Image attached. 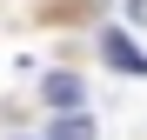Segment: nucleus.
Returning <instances> with one entry per match:
<instances>
[{
	"mask_svg": "<svg viewBox=\"0 0 147 140\" xmlns=\"http://www.w3.org/2000/svg\"><path fill=\"white\" fill-rule=\"evenodd\" d=\"M100 54H107V67H120V74H147V54H140L120 27H107V33H100Z\"/></svg>",
	"mask_w": 147,
	"mask_h": 140,
	"instance_id": "obj_2",
	"label": "nucleus"
},
{
	"mask_svg": "<svg viewBox=\"0 0 147 140\" xmlns=\"http://www.w3.org/2000/svg\"><path fill=\"white\" fill-rule=\"evenodd\" d=\"M47 140H94V120H87V107H74V113H60V120L47 127Z\"/></svg>",
	"mask_w": 147,
	"mask_h": 140,
	"instance_id": "obj_3",
	"label": "nucleus"
},
{
	"mask_svg": "<svg viewBox=\"0 0 147 140\" xmlns=\"http://www.w3.org/2000/svg\"><path fill=\"white\" fill-rule=\"evenodd\" d=\"M40 100L54 113H74V107H87V87H80V74H47L40 80Z\"/></svg>",
	"mask_w": 147,
	"mask_h": 140,
	"instance_id": "obj_1",
	"label": "nucleus"
}]
</instances>
